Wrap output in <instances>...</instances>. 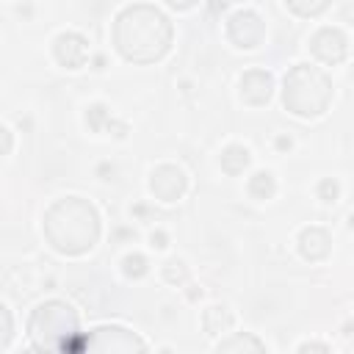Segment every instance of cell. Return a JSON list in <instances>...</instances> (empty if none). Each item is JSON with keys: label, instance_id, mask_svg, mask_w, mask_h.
<instances>
[{"label": "cell", "instance_id": "obj_1", "mask_svg": "<svg viewBox=\"0 0 354 354\" xmlns=\"http://www.w3.org/2000/svg\"><path fill=\"white\" fill-rule=\"evenodd\" d=\"M171 22L163 11L147 3L127 6L113 19V47L124 61L155 64L169 53Z\"/></svg>", "mask_w": 354, "mask_h": 354}, {"label": "cell", "instance_id": "obj_2", "mask_svg": "<svg viewBox=\"0 0 354 354\" xmlns=\"http://www.w3.org/2000/svg\"><path fill=\"white\" fill-rule=\"evenodd\" d=\"M44 238L61 254H86L100 238V216L88 199L64 196L44 213Z\"/></svg>", "mask_w": 354, "mask_h": 354}, {"label": "cell", "instance_id": "obj_3", "mask_svg": "<svg viewBox=\"0 0 354 354\" xmlns=\"http://www.w3.org/2000/svg\"><path fill=\"white\" fill-rule=\"evenodd\" d=\"M28 335L36 351H72L86 346L77 329V313L64 301H44L28 321Z\"/></svg>", "mask_w": 354, "mask_h": 354}, {"label": "cell", "instance_id": "obj_4", "mask_svg": "<svg viewBox=\"0 0 354 354\" xmlns=\"http://www.w3.org/2000/svg\"><path fill=\"white\" fill-rule=\"evenodd\" d=\"M332 100V80L324 69L296 64L288 69L282 83V102L296 116H318Z\"/></svg>", "mask_w": 354, "mask_h": 354}, {"label": "cell", "instance_id": "obj_5", "mask_svg": "<svg viewBox=\"0 0 354 354\" xmlns=\"http://www.w3.org/2000/svg\"><path fill=\"white\" fill-rule=\"evenodd\" d=\"M227 36H230V41L235 44V47H241V50H252V47H257L260 41H263V36H266V25H263V19L254 14V11H235L230 19H227Z\"/></svg>", "mask_w": 354, "mask_h": 354}, {"label": "cell", "instance_id": "obj_6", "mask_svg": "<svg viewBox=\"0 0 354 354\" xmlns=\"http://www.w3.org/2000/svg\"><path fill=\"white\" fill-rule=\"evenodd\" d=\"M88 351H144V340H138L133 332L122 326H100L86 337Z\"/></svg>", "mask_w": 354, "mask_h": 354}, {"label": "cell", "instance_id": "obj_7", "mask_svg": "<svg viewBox=\"0 0 354 354\" xmlns=\"http://www.w3.org/2000/svg\"><path fill=\"white\" fill-rule=\"evenodd\" d=\"M185 188H188V180H185L183 169H177V166H171V163H163V166L152 169V174H149V191H152L155 199H160V202H174V199H180V196L185 194Z\"/></svg>", "mask_w": 354, "mask_h": 354}, {"label": "cell", "instance_id": "obj_8", "mask_svg": "<svg viewBox=\"0 0 354 354\" xmlns=\"http://www.w3.org/2000/svg\"><path fill=\"white\" fill-rule=\"evenodd\" d=\"M310 50L318 61L324 64H340L348 53V39L343 30L337 28H321L313 39H310Z\"/></svg>", "mask_w": 354, "mask_h": 354}, {"label": "cell", "instance_id": "obj_9", "mask_svg": "<svg viewBox=\"0 0 354 354\" xmlns=\"http://www.w3.org/2000/svg\"><path fill=\"white\" fill-rule=\"evenodd\" d=\"M53 53H55V61L66 69H80L88 58V44L80 33H61L53 44Z\"/></svg>", "mask_w": 354, "mask_h": 354}, {"label": "cell", "instance_id": "obj_10", "mask_svg": "<svg viewBox=\"0 0 354 354\" xmlns=\"http://www.w3.org/2000/svg\"><path fill=\"white\" fill-rule=\"evenodd\" d=\"M274 94V77L266 69H249L241 77V100L246 105H266Z\"/></svg>", "mask_w": 354, "mask_h": 354}, {"label": "cell", "instance_id": "obj_11", "mask_svg": "<svg viewBox=\"0 0 354 354\" xmlns=\"http://www.w3.org/2000/svg\"><path fill=\"white\" fill-rule=\"evenodd\" d=\"M332 249V238L324 227H304L299 235V252L304 260H324Z\"/></svg>", "mask_w": 354, "mask_h": 354}, {"label": "cell", "instance_id": "obj_12", "mask_svg": "<svg viewBox=\"0 0 354 354\" xmlns=\"http://www.w3.org/2000/svg\"><path fill=\"white\" fill-rule=\"evenodd\" d=\"M221 169L227 174H241L246 166H249V149L241 147V144H230L224 152H221Z\"/></svg>", "mask_w": 354, "mask_h": 354}, {"label": "cell", "instance_id": "obj_13", "mask_svg": "<svg viewBox=\"0 0 354 354\" xmlns=\"http://www.w3.org/2000/svg\"><path fill=\"white\" fill-rule=\"evenodd\" d=\"M86 124H88V130H94V133H102V130L116 127V130L124 136V124H113V119H111V113H108L105 105H91L88 113H86Z\"/></svg>", "mask_w": 354, "mask_h": 354}, {"label": "cell", "instance_id": "obj_14", "mask_svg": "<svg viewBox=\"0 0 354 354\" xmlns=\"http://www.w3.org/2000/svg\"><path fill=\"white\" fill-rule=\"evenodd\" d=\"M246 191H249L254 199H271V196H274V191H277V183H274L271 171H257V174H252V177H249Z\"/></svg>", "mask_w": 354, "mask_h": 354}, {"label": "cell", "instance_id": "obj_15", "mask_svg": "<svg viewBox=\"0 0 354 354\" xmlns=\"http://www.w3.org/2000/svg\"><path fill=\"white\" fill-rule=\"evenodd\" d=\"M202 324H205V332L218 335V332H227L232 326V315L227 313V307H210V310H205Z\"/></svg>", "mask_w": 354, "mask_h": 354}, {"label": "cell", "instance_id": "obj_16", "mask_svg": "<svg viewBox=\"0 0 354 354\" xmlns=\"http://www.w3.org/2000/svg\"><path fill=\"white\" fill-rule=\"evenodd\" d=\"M329 3L332 0H285V6L299 17H318L321 11L329 8Z\"/></svg>", "mask_w": 354, "mask_h": 354}, {"label": "cell", "instance_id": "obj_17", "mask_svg": "<svg viewBox=\"0 0 354 354\" xmlns=\"http://www.w3.org/2000/svg\"><path fill=\"white\" fill-rule=\"evenodd\" d=\"M246 348L249 351H263V343L249 337V335H235V337L218 343V351H246Z\"/></svg>", "mask_w": 354, "mask_h": 354}, {"label": "cell", "instance_id": "obj_18", "mask_svg": "<svg viewBox=\"0 0 354 354\" xmlns=\"http://www.w3.org/2000/svg\"><path fill=\"white\" fill-rule=\"evenodd\" d=\"M163 277H166V282H171V285H183V282L188 279V268H185L183 260H169V263L163 266Z\"/></svg>", "mask_w": 354, "mask_h": 354}, {"label": "cell", "instance_id": "obj_19", "mask_svg": "<svg viewBox=\"0 0 354 354\" xmlns=\"http://www.w3.org/2000/svg\"><path fill=\"white\" fill-rule=\"evenodd\" d=\"M122 271H124L127 277H133V279L144 277V274H147V260H144V254H127V257L122 260Z\"/></svg>", "mask_w": 354, "mask_h": 354}, {"label": "cell", "instance_id": "obj_20", "mask_svg": "<svg viewBox=\"0 0 354 354\" xmlns=\"http://www.w3.org/2000/svg\"><path fill=\"white\" fill-rule=\"evenodd\" d=\"M11 332H14V321H11V313L0 304V351L8 346L11 340Z\"/></svg>", "mask_w": 354, "mask_h": 354}, {"label": "cell", "instance_id": "obj_21", "mask_svg": "<svg viewBox=\"0 0 354 354\" xmlns=\"http://www.w3.org/2000/svg\"><path fill=\"white\" fill-rule=\"evenodd\" d=\"M318 196H321L324 202H335V199H337V183H335V180H321Z\"/></svg>", "mask_w": 354, "mask_h": 354}, {"label": "cell", "instance_id": "obj_22", "mask_svg": "<svg viewBox=\"0 0 354 354\" xmlns=\"http://www.w3.org/2000/svg\"><path fill=\"white\" fill-rule=\"evenodd\" d=\"M11 147H14V136L8 133V127L0 124V155H8Z\"/></svg>", "mask_w": 354, "mask_h": 354}, {"label": "cell", "instance_id": "obj_23", "mask_svg": "<svg viewBox=\"0 0 354 354\" xmlns=\"http://www.w3.org/2000/svg\"><path fill=\"white\" fill-rule=\"evenodd\" d=\"M171 8H177V11H185V8H194L199 0H166Z\"/></svg>", "mask_w": 354, "mask_h": 354}, {"label": "cell", "instance_id": "obj_24", "mask_svg": "<svg viewBox=\"0 0 354 354\" xmlns=\"http://www.w3.org/2000/svg\"><path fill=\"white\" fill-rule=\"evenodd\" d=\"M152 246H158V249H160V246H166V232H160V230H158V232H152Z\"/></svg>", "mask_w": 354, "mask_h": 354}, {"label": "cell", "instance_id": "obj_25", "mask_svg": "<svg viewBox=\"0 0 354 354\" xmlns=\"http://www.w3.org/2000/svg\"><path fill=\"white\" fill-rule=\"evenodd\" d=\"M310 348H315V351H326V346H321V343H304L299 351H310Z\"/></svg>", "mask_w": 354, "mask_h": 354}, {"label": "cell", "instance_id": "obj_26", "mask_svg": "<svg viewBox=\"0 0 354 354\" xmlns=\"http://www.w3.org/2000/svg\"><path fill=\"white\" fill-rule=\"evenodd\" d=\"M277 147H279V149H288V147H290V138H277Z\"/></svg>", "mask_w": 354, "mask_h": 354}]
</instances>
